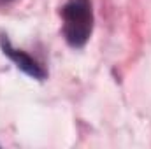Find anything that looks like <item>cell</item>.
<instances>
[{
    "mask_svg": "<svg viewBox=\"0 0 151 149\" xmlns=\"http://www.w3.org/2000/svg\"><path fill=\"white\" fill-rule=\"evenodd\" d=\"M63 35L72 47H83L93 30L91 0H69L62 9Z\"/></svg>",
    "mask_w": 151,
    "mask_h": 149,
    "instance_id": "1",
    "label": "cell"
},
{
    "mask_svg": "<svg viewBox=\"0 0 151 149\" xmlns=\"http://www.w3.org/2000/svg\"><path fill=\"white\" fill-rule=\"evenodd\" d=\"M0 46H2V49H4V54H7V56L16 63L18 69H21L23 72H27L30 77H34V79H44V77H46V70L39 65L32 56H28L25 51L14 49V47L11 46L9 39H5V35L0 39Z\"/></svg>",
    "mask_w": 151,
    "mask_h": 149,
    "instance_id": "2",
    "label": "cell"
},
{
    "mask_svg": "<svg viewBox=\"0 0 151 149\" xmlns=\"http://www.w3.org/2000/svg\"><path fill=\"white\" fill-rule=\"evenodd\" d=\"M2 2H7V0H0V4H2Z\"/></svg>",
    "mask_w": 151,
    "mask_h": 149,
    "instance_id": "3",
    "label": "cell"
}]
</instances>
